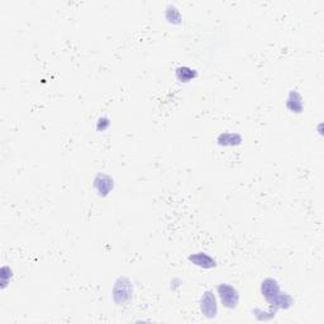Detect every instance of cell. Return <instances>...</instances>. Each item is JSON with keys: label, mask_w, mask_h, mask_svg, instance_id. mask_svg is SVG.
Segmentation results:
<instances>
[{"label": "cell", "mask_w": 324, "mask_h": 324, "mask_svg": "<svg viewBox=\"0 0 324 324\" xmlns=\"http://www.w3.org/2000/svg\"><path fill=\"white\" fill-rule=\"evenodd\" d=\"M218 294L219 298H221L222 304L223 307L228 308V309H234V308L238 305L239 301V295L232 285H228V284H221L218 286Z\"/></svg>", "instance_id": "obj_1"}, {"label": "cell", "mask_w": 324, "mask_h": 324, "mask_svg": "<svg viewBox=\"0 0 324 324\" xmlns=\"http://www.w3.org/2000/svg\"><path fill=\"white\" fill-rule=\"evenodd\" d=\"M132 285H130V281L128 280L127 277H119L118 280L115 281L113 295H114L117 303L123 304L130 300L132 298Z\"/></svg>", "instance_id": "obj_2"}, {"label": "cell", "mask_w": 324, "mask_h": 324, "mask_svg": "<svg viewBox=\"0 0 324 324\" xmlns=\"http://www.w3.org/2000/svg\"><path fill=\"white\" fill-rule=\"evenodd\" d=\"M94 186L97 189V194L100 195V196H106L110 193V190H113L114 183H113L112 177L108 176V175L99 174L95 177Z\"/></svg>", "instance_id": "obj_4"}, {"label": "cell", "mask_w": 324, "mask_h": 324, "mask_svg": "<svg viewBox=\"0 0 324 324\" xmlns=\"http://www.w3.org/2000/svg\"><path fill=\"white\" fill-rule=\"evenodd\" d=\"M166 18L170 23L177 24L181 22V14L174 5H168V8L166 9Z\"/></svg>", "instance_id": "obj_10"}, {"label": "cell", "mask_w": 324, "mask_h": 324, "mask_svg": "<svg viewBox=\"0 0 324 324\" xmlns=\"http://www.w3.org/2000/svg\"><path fill=\"white\" fill-rule=\"evenodd\" d=\"M241 141V136L237 133H223L218 137V143L221 146H237Z\"/></svg>", "instance_id": "obj_8"}, {"label": "cell", "mask_w": 324, "mask_h": 324, "mask_svg": "<svg viewBox=\"0 0 324 324\" xmlns=\"http://www.w3.org/2000/svg\"><path fill=\"white\" fill-rule=\"evenodd\" d=\"M286 105L292 112L300 113L303 110V103H301V97L296 92H290Z\"/></svg>", "instance_id": "obj_7"}, {"label": "cell", "mask_w": 324, "mask_h": 324, "mask_svg": "<svg viewBox=\"0 0 324 324\" xmlns=\"http://www.w3.org/2000/svg\"><path fill=\"white\" fill-rule=\"evenodd\" d=\"M261 292L266 298V300L271 301L280 292V286L274 279H266L261 286Z\"/></svg>", "instance_id": "obj_5"}, {"label": "cell", "mask_w": 324, "mask_h": 324, "mask_svg": "<svg viewBox=\"0 0 324 324\" xmlns=\"http://www.w3.org/2000/svg\"><path fill=\"white\" fill-rule=\"evenodd\" d=\"M189 259H190L194 265L200 266V267H204V268L215 267V259H212L209 255L203 254V252H200V254L192 255V256L189 257Z\"/></svg>", "instance_id": "obj_6"}, {"label": "cell", "mask_w": 324, "mask_h": 324, "mask_svg": "<svg viewBox=\"0 0 324 324\" xmlns=\"http://www.w3.org/2000/svg\"><path fill=\"white\" fill-rule=\"evenodd\" d=\"M195 76H196V71L193 70V68L186 67V66L176 68V77L181 83H188L192 79H194Z\"/></svg>", "instance_id": "obj_9"}, {"label": "cell", "mask_w": 324, "mask_h": 324, "mask_svg": "<svg viewBox=\"0 0 324 324\" xmlns=\"http://www.w3.org/2000/svg\"><path fill=\"white\" fill-rule=\"evenodd\" d=\"M200 309L204 316L208 318H214L218 312V305H217V299L212 292H205L201 296Z\"/></svg>", "instance_id": "obj_3"}]
</instances>
